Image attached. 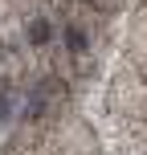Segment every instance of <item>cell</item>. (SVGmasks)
I'll list each match as a JSON object with an SVG mask.
<instances>
[{"label":"cell","instance_id":"2","mask_svg":"<svg viewBox=\"0 0 147 155\" xmlns=\"http://www.w3.org/2000/svg\"><path fill=\"white\" fill-rule=\"evenodd\" d=\"M65 41H70V45L78 49V53L86 49V33H82V29H65Z\"/></svg>","mask_w":147,"mask_h":155},{"label":"cell","instance_id":"3","mask_svg":"<svg viewBox=\"0 0 147 155\" xmlns=\"http://www.w3.org/2000/svg\"><path fill=\"white\" fill-rule=\"evenodd\" d=\"M4 110H8V94H0V114H4Z\"/></svg>","mask_w":147,"mask_h":155},{"label":"cell","instance_id":"1","mask_svg":"<svg viewBox=\"0 0 147 155\" xmlns=\"http://www.w3.org/2000/svg\"><path fill=\"white\" fill-rule=\"evenodd\" d=\"M29 41H33V45H45V41H49V25L45 21H33L29 25Z\"/></svg>","mask_w":147,"mask_h":155}]
</instances>
